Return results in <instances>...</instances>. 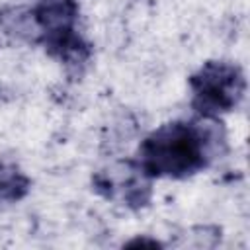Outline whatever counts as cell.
Masks as SVG:
<instances>
[{"label":"cell","mask_w":250,"mask_h":250,"mask_svg":"<svg viewBox=\"0 0 250 250\" xmlns=\"http://www.w3.org/2000/svg\"><path fill=\"white\" fill-rule=\"evenodd\" d=\"M227 150L225 127L217 117L172 121L148 133L139 146L137 164L148 178L184 180L205 170Z\"/></svg>","instance_id":"1"},{"label":"cell","mask_w":250,"mask_h":250,"mask_svg":"<svg viewBox=\"0 0 250 250\" xmlns=\"http://www.w3.org/2000/svg\"><path fill=\"white\" fill-rule=\"evenodd\" d=\"M189 88L193 111L201 117H219L242 102L246 78L234 62L207 61L189 76Z\"/></svg>","instance_id":"2"},{"label":"cell","mask_w":250,"mask_h":250,"mask_svg":"<svg viewBox=\"0 0 250 250\" xmlns=\"http://www.w3.org/2000/svg\"><path fill=\"white\" fill-rule=\"evenodd\" d=\"M41 43L53 59L64 64L68 72H80L92 57V45L82 35H78L76 29L47 35Z\"/></svg>","instance_id":"4"},{"label":"cell","mask_w":250,"mask_h":250,"mask_svg":"<svg viewBox=\"0 0 250 250\" xmlns=\"http://www.w3.org/2000/svg\"><path fill=\"white\" fill-rule=\"evenodd\" d=\"M0 27L16 39H23L29 43L41 41V31L33 20L31 10H27V8H4V10H0Z\"/></svg>","instance_id":"6"},{"label":"cell","mask_w":250,"mask_h":250,"mask_svg":"<svg viewBox=\"0 0 250 250\" xmlns=\"http://www.w3.org/2000/svg\"><path fill=\"white\" fill-rule=\"evenodd\" d=\"M150 180L137 162H119L92 178L94 189L105 199L119 201L131 209L145 207L150 199Z\"/></svg>","instance_id":"3"},{"label":"cell","mask_w":250,"mask_h":250,"mask_svg":"<svg viewBox=\"0 0 250 250\" xmlns=\"http://www.w3.org/2000/svg\"><path fill=\"white\" fill-rule=\"evenodd\" d=\"M31 188L29 178L10 162L0 160V205L16 203L27 195Z\"/></svg>","instance_id":"7"},{"label":"cell","mask_w":250,"mask_h":250,"mask_svg":"<svg viewBox=\"0 0 250 250\" xmlns=\"http://www.w3.org/2000/svg\"><path fill=\"white\" fill-rule=\"evenodd\" d=\"M78 12L76 0H37L31 14L41 31V41L47 35L74 29Z\"/></svg>","instance_id":"5"}]
</instances>
